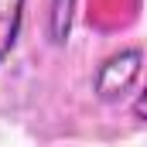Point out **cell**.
I'll return each instance as SVG.
<instances>
[{"mask_svg": "<svg viewBox=\"0 0 147 147\" xmlns=\"http://www.w3.org/2000/svg\"><path fill=\"white\" fill-rule=\"evenodd\" d=\"M24 3L28 0H0V65L17 48V38L24 28Z\"/></svg>", "mask_w": 147, "mask_h": 147, "instance_id": "cell-2", "label": "cell"}, {"mask_svg": "<svg viewBox=\"0 0 147 147\" xmlns=\"http://www.w3.org/2000/svg\"><path fill=\"white\" fill-rule=\"evenodd\" d=\"M75 3L79 0H51L48 3V41L55 48H62L75 24Z\"/></svg>", "mask_w": 147, "mask_h": 147, "instance_id": "cell-3", "label": "cell"}, {"mask_svg": "<svg viewBox=\"0 0 147 147\" xmlns=\"http://www.w3.org/2000/svg\"><path fill=\"white\" fill-rule=\"evenodd\" d=\"M130 113H134L137 120H144V123H147V86L140 89V92H137V99L130 103Z\"/></svg>", "mask_w": 147, "mask_h": 147, "instance_id": "cell-4", "label": "cell"}, {"mask_svg": "<svg viewBox=\"0 0 147 147\" xmlns=\"http://www.w3.org/2000/svg\"><path fill=\"white\" fill-rule=\"evenodd\" d=\"M140 69H144V51L140 48H123L110 55L106 62L96 65V75H92V92L96 99L103 103H113L120 99L123 92L134 89V82L140 79Z\"/></svg>", "mask_w": 147, "mask_h": 147, "instance_id": "cell-1", "label": "cell"}]
</instances>
